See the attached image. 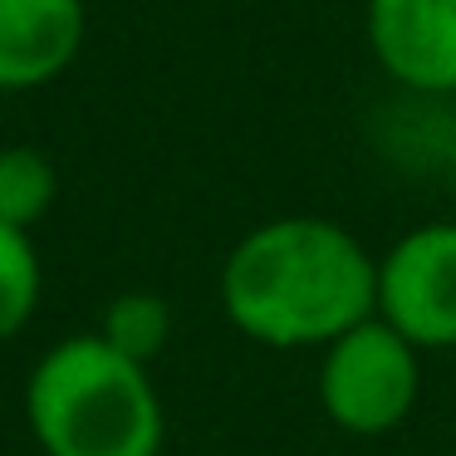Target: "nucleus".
<instances>
[{
  "mask_svg": "<svg viewBox=\"0 0 456 456\" xmlns=\"http://www.w3.org/2000/svg\"><path fill=\"white\" fill-rule=\"evenodd\" d=\"M452 197H456V158H452Z\"/></svg>",
  "mask_w": 456,
  "mask_h": 456,
  "instance_id": "obj_10",
  "label": "nucleus"
},
{
  "mask_svg": "<svg viewBox=\"0 0 456 456\" xmlns=\"http://www.w3.org/2000/svg\"><path fill=\"white\" fill-rule=\"evenodd\" d=\"M378 319L422 354L456 348V221H427L378 256Z\"/></svg>",
  "mask_w": 456,
  "mask_h": 456,
  "instance_id": "obj_4",
  "label": "nucleus"
},
{
  "mask_svg": "<svg viewBox=\"0 0 456 456\" xmlns=\"http://www.w3.org/2000/svg\"><path fill=\"white\" fill-rule=\"evenodd\" d=\"M221 309L260 348L324 354L378 314V260L329 216H275L231 246L221 265Z\"/></svg>",
  "mask_w": 456,
  "mask_h": 456,
  "instance_id": "obj_1",
  "label": "nucleus"
},
{
  "mask_svg": "<svg viewBox=\"0 0 456 456\" xmlns=\"http://www.w3.org/2000/svg\"><path fill=\"white\" fill-rule=\"evenodd\" d=\"M422 393V348H412L393 324L363 319L324 348L319 407L348 436H387L412 417Z\"/></svg>",
  "mask_w": 456,
  "mask_h": 456,
  "instance_id": "obj_3",
  "label": "nucleus"
},
{
  "mask_svg": "<svg viewBox=\"0 0 456 456\" xmlns=\"http://www.w3.org/2000/svg\"><path fill=\"white\" fill-rule=\"evenodd\" d=\"M363 45L397 89L456 94V0H363Z\"/></svg>",
  "mask_w": 456,
  "mask_h": 456,
  "instance_id": "obj_5",
  "label": "nucleus"
},
{
  "mask_svg": "<svg viewBox=\"0 0 456 456\" xmlns=\"http://www.w3.org/2000/svg\"><path fill=\"white\" fill-rule=\"evenodd\" d=\"M25 412L45 456H158L167 436L148 368L99 334L64 338L35 363Z\"/></svg>",
  "mask_w": 456,
  "mask_h": 456,
  "instance_id": "obj_2",
  "label": "nucleus"
},
{
  "mask_svg": "<svg viewBox=\"0 0 456 456\" xmlns=\"http://www.w3.org/2000/svg\"><path fill=\"white\" fill-rule=\"evenodd\" d=\"M60 197V172L40 148H0V221L30 231Z\"/></svg>",
  "mask_w": 456,
  "mask_h": 456,
  "instance_id": "obj_7",
  "label": "nucleus"
},
{
  "mask_svg": "<svg viewBox=\"0 0 456 456\" xmlns=\"http://www.w3.org/2000/svg\"><path fill=\"white\" fill-rule=\"evenodd\" d=\"M40 305V256L30 246V231L0 221V344L30 324Z\"/></svg>",
  "mask_w": 456,
  "mask_h": 456,
  "instance_id": "obj_9",
  "label": "nucleus"
},
{
  "mask_svg": "<svg viewBox=\"0 0 456 456\" xmlns=\"http://www.w3.org/2000/svg\"><path fill=\"white\" fill-rule=\"evenodd\" d=\"M89 30L84 0H0V94L60 79Z\"/></svg>",
  "mask_w": 456,
  "mask_h": 456,
  "instance_id": "obj_6",
  "label": "nucleus"
},
{
  "mask_svg": "<svg viewBox=\"0 0 456 456\" xmlns=\"http://www.w3.org/2000/svg\"><path fill=\"white\" fill-rule=\"evenodd\" d=\"M167 334H172V309H167V299L152 295V289H128V295H118L103 309L99 338L109 348H118L123 358L142 363V368L167 348Z\"/></svg>",
  "mask_w": 456,
  "mask_h": 456,
  "instance_id": "obj_8",
  "label": "nucleus"
}]
</instances>
